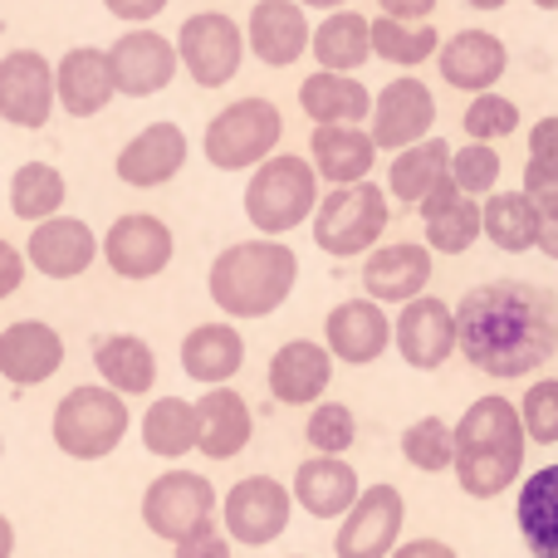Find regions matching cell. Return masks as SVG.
Here are the masks:
<instances>
[{
	"mask_svg": "<svg viewBox=\"0 0 558 558\" xmlns=\"http://www.w3.org/2000/svg\"><path fill=\"white\" fill-rule=\"evenodd\" d=\"M456 318V353L485 377L539 373L558 353V294L530 279H490L461 294L451 308Z\"/></svg>",
	"mask_w": 558,
	"mask_h": 558,
	"instance_id": "obj_1",
	"label": "cell"
},
{
	"mask_svg": "<svg viewBox=\"0 0 558 558\" xmlns=\"http://www.w3.org/2000/svg\"><path fill=\"white\" fill-rule=\"evenodd\" d=\"M524 441L520 412L510 397L490 392L475 397L465 416L451 426V471L471 500H495V495L514 490L524 481Z\"/></svg>",
	"mask_w": 558,
	"mask_h": 558,
	"instance_id": "obj_2",
	"label": "cell"
},
{
	"mask_svg": "<svg viewBox=\"0 0 558 558\" xmlns=\"http://www.w3.org/2000/svg\"><path fill=\"white\" fill-rule=\"evenodd\" d=\"M299 284V255L284 241H235L206 270L211 304L231 318H270Z\"/></svg>",
	"mask_w": 558,
	"mask_h": 558,
	"instance_id": "obj_3",
	"label": "cell"
},
{
	"mask_svg": "<svg viewBox=\"0 0 558 558\" xmlns=\"http://www.w3.org/2000/svg\"><path fill=\"white\" fill-rule=\"evenodd\" d=\"M318 177L308 167V157L299 153H275L255 167V177L245 182V216L265 241H279L294 226H304L318 206Z\"/></svg>",
	"mask_w": 558,
	"mask_h": 558,
	"instance_id": "obj_4",
	"label": "cell"
},
{
	"mask_svg": "<svg viewBox=\"0 0 558 558\" xmlns=\"http://www.w3.org/2000/svg\"><path fill=\"white\" fill-rule=\"evenodd\" d=\"M392 226V206L387 192L373 182H353V186H333L328 196H318L314 216H308V231L314 245L333 260H353V255L377 251V235Z\"/></svg>",
	"mask_w": 558,
	"mask_h": 558,
	"instance_id": "obj_5",
	"label": "cell"
},
{
	"mask_svg": "<svg viewBox=\"0 0 558 558\" xmlns=\"http://www.w3.org/2000/svg\"><path fill=\"white\" fill-rule=\"evenodd\" d=\"M128 426H133V412H128L123 397L88 383L59 397L49 432H54V446L69 461H104L123 446Z\"/></svg>",
	"mask_w": 558,
	"mask_h": 558,
	"instance_id": "obj_6",
	"label": "cell"
},
{
	"mask_svg": "<svg viewBox=\"0 0 558 558\" xmlns=\"http://www.w3.org/2000/svg\"><path fill=\"white\" fill-rule=\"evenodd\" d=\"M279 137H284V113H279L270 98L251 94V98H235L231 108H221L206 123L202 153L216 172H251L265 157H275Z\"/></svg>",
	"mask_w": 558,
	"mask_h": 558,
	"instance_id": "obj_7",
	"label": "cell"
},
{
	"mask_svg": "<svg viewBox=\"0 0 558 558\" xmlns=\"http://www.w3.org/2000/svg\"><path fill=\"white\" fill-rule=\"evenodd\" d=\"M172 49H177V64L192 74L196 88H226L241 74L245 29L231 15H221V10H196V15L182 20Z\"/></svg>",
	"mask_w": 558,
	"mask_h": 558,
	"instance_id": "obj_8",
	"label": "cell"
},
{
	"mask_svg": "<svg viewBox=\"0 0 558 558\" xmlns=\"http://www.w3.org/2000/svg\"><path fill=\"white\" fill-rule=\"evenodd\" d=\"M143 524L167 544L192 539L196 530L216 524V485L202 471H162L143 490Z\"/></svg>",
	"mask_w": 558,
	"mask_h": 558,
	"instance_id": "obj_9",
	"label": "cell"
},
{
	"mask_svg": "<svg viewBox=\"0 0 558 558\" xmlns=\"http://www.w3.org/2000/svg\"><path fill=\"white\" fill-rule=\"evenodd\" d=\"M289 514H294V500H289L284 481L245 475L221 500V524H226L221 534L231 544H245V549H265V544H275L289 530Z\"/></svg>",
	"mask_w": 558,
	"mask_h": 558,
	"instance_id": "obj_10",
	"label": "cell"
},
{
	"mask_svg": "<svg viewBox=\"0 0 558 558\" xmlns=\"http://www.w3.org/2000/svg\"><path fill=\"white\" fill-rule=\"evenodd\" d=\"M407 524V500L397 485L377 481L353 500V510L338 520L333 534V558H387L402 544Z\"/></svg>",
	"mask_w": 558,
	"mask_h": 558,
	"instance_id": "obj_11",
	"label": "cell"
},
{
	"mask_svg": "<svg viewBox=\"0 0 558 558\" xmlns=\"http://www.w3.org/2000/svg\"><path fill=\"white\" fill-rule=\"evenodd\" d=\"M172 255H177L172 226H167L162 216H153V211L118 216V221L108 226V235H104L108 270H113L118 279H133V284H143V279H157L167 265H172Z\"/></svg>",
	"mask_w": 558,
	"mask_h": 558,
	"instance_id": "obj_12",
	"label": "cell"
},
{
	"mask_svg": "<svg viewBox=\"0 0 558 558\" xmlns=\"http://www.w3.org/2000/svg\"><path fill=\"white\" fill-rule=\"evenodd\" d=\"M373 147L377 153H407V147L426 143L432 137V123H436V98L432 88L422 84L416 74H402L392 84L377 88L373 98Z\"/></svg>",
	"mask_w": 558,
	"mask_h": 558,
	"instance_id": "obj_13",
	"label": "cell"
},
{
	"mask_svg": "<svg viewBox=\"0 0 558 558\" xmlns=\"http://www.w3.org/2000/svg\"><path fill=\"white\" fill-rule=\"evenodd\" d=\"M392 348L416 373H436L441 363H451V353H456L451 299L422 294V299H412V304H402V314L392 318Z\"/></svg>",
	"mask_w": 558,
	"mask_h": 558,
	"instance_id": "obj_14",
	"label": "cell"
},
{
	"mask_svg": "<svg viewBox=\"0 0 558 558\" xmlns=\"http://www.w3.org/2000/svg\"><path fill=\"white\" fill-rule=\"evenodd\" d=\"M104 54H108L113 88L128 98H153L177 78V49H172V39L157 35V29H128Z\"/></svg>",
	"mask_w": 558,
	"mask_h": 558,
	"instance_id": "obj_15",
	"label": "cell"
},
{
	"mask_svg": "<svg viewBox=\"0 0 558 558\" xmlns=\"http://www.w3.org/2000/svg\"><path fill=\"white\" fill-rule=\"evenodd\" d=\"M54 113V64L39 49H10L0 59V118L10 128H45Z\"/></svg>",
	"mask_w": 558,
	"mask_h": 558,
	"instance_id": "obj_16",
	"label": "cell"
},
{
	"mask_svg": "<svg viewBox=\"0 0 558 558\" xmlns=\"http://www.w3.org/2000/svg\"><path fill=\"white\" fill-rule=\"evenodd\" d=\"M392 348V318L373 299H343L324 318V353L348 367H367Z\"/></svg>",
	"mask_w": 558,
	"mask_h": 558,
	"instance_id": "obj_17",
	"label": "cell"
},
{
	"mask_svg": "<svg viewBox=\"0 0 558 558\" xmlns=\"http://www.w3.org/2000/svg\"><path fill=\"white\" fill-rule=\"evenodd\" d=\"M436 64H441V78L461 94H495V84L510 69V49H505L500 35L490 29H456L451 39H441L436 49Z\"/></svg>",
	"mask_w": 558,
	"mask_h": 558,
	"instance_id": "obj_18",
	"label": "cell"
},
{
	"mask_svg": "<svg viewBox=\"0 0 558 558\" xmlns=\"http://www.w3.org/2000/svg\"><path fill=\"white\" fill-rule=\"evenodd\" d=\"M436 265H432V251L416 241H397V245H377L367 251V265H363V289L373 304H412V299L426 294L432 284Z\"/></svg>",
	"mask_w": 558,
	"mask_h": 558,
	"instance_id": "obj_19",
	"label": "cell"
},
{
	"mask_svg": "<svg viewBox=\"0 0 558 558\" xmlns=\"http://www.w3.org/2000/svg\"><path fill=\"white\" fill-rule=\"evenodd\" d=\"M98 260V235L78 216H49L29 231L25 265H35L45 279H78Z\"/></svg>",
	"mask_w": 558,
	"mask_h": 558,
	"instance_id": "obj_20",
	"label": "cell"
},
{
	"mask_svg": "<svg viewBox=\"0 0 558 558\" xmlns=\"http://www.w3.org/2000/svg\"><path fill=\"white\" fill-rule=\"evenodd\" d=\"M186 153H192V143H186V133L177 123H147L143 133L118 153L113 172H118V182L123 186L153 192V186H167L177 172H182Z\"/></svg>",
	"mask_w": 558,
	"mask_h": 558,
	"instance_id": "obj_21",
	"label": "cell"
},
{
	"mask_svg": "<svg viewBox=\"0 0 558 558\" xmlns=\"http://www.w3.org/2000/svg\"><path fill=\"white\" fill-rule=\"evenodd\" d=\"M196 451L206 461H235L255 436V416L235 387H206L196 397Z\"/></svg>",
	"mask_w": 558,
	"mask_h": 558,
	"instance_id": "obj_22",
	"label": "cell"
},
{
	"mask_svg": "<svg viewBox=\"0 0 558 558\" xmlns=\"http://www.w3.org/2000/svg\"><path fill=\"white\" fill-rule=\"evenodd\" d=\"M270 397L279 407H318L333 383V357L324 353V343H308V338H289L275 348L270 357Z\"/></svg>",
	"mask_w": 558,
	"mask_h": 558,
	"instance_id": "obj_23",
	"label": "cell"
},
{
	"mask_svg": "<svg viewBox=\"0 0 558 558\" xmlns=\"http://www.w3.org/2000/svg\"><path fill=\"white\" fill-rule=\"evenodd\" d=\"M308 20L294 0H255L251 20H245V49H251L260 64L289 69L308 54Z\"/></svg>",
	"mask_w": 558,
	"mask_h": 558,
	"instance_id": "obj_24",
	"label": "cell"
},
{
	"mask_svg": "<svg viewBox=\"0 0 558 558\" xmlns=\"http://www.w3.org/2000/svg\"><path fill=\"white\" fill-rule=\"evenodd\" d=\"M357 495H363V481H357V471L343 456H308L294 471L289 500H294L308 520H343Z\"/></svg>",
	"mask_w": 558,
	"mask_h": 558,
	"instance_id": "obj_25",
	"label": "cell"
},
{
	"mask_svg": "<svg viewBox=\"0 0 558 558\" xmlns=\"http://www.w3.org/2000/svg\"><path fill=\"white\" fill-rule=\"evenodd\" d=\"M64 367V338L39 318L0 328V377L15 387H39Z\"/></svg>",
	"mask_w": 558,
	"mask_h": 558,
	"instance_id": "obj_26",
	"label": "cell"
},
{
	"mask_svg": "<svg viewBox=\"0 0 558 558\" xmlns=\"http://www.w3.org/2000/svg\"><path fill=\"white\" fill-rule=\"evenodd\" d=\"M113 74H108V54L94 45L69 49L54 64V104L64 108L69 118H94L113 104Z\"/></svg>",
	"mask_w": 558,
	"mask_h": 558,
	"instance_id": "obj_27",
	"label": "cell"
},
{
	"mask_svg": "<svg viewBox=\"0 0 558 558\" xmlns=\"http://www.w3.org/2000/svg\"><path fill=\"white\" fill-rule=\"evenodd\" d=\"M299 108L314 118V128H363L373 113V94L357 74H314L299 84Z\"/></svg>",
	"mask_w": 558,
	"mask_h": 558,
	"instance_id": "obj_28",
	"label": "cell"
},
{
	"mask_svg": "<svg viewBox=\"0 0 558 558\" xmlns=\"http://www.w3.org/2000/svg\"><path fill=\"white\" fill-rule=\"evenodd\" d=\"M373 162H377V147L367 137V128H314V137H308V167L328 186L367 182Z\"/></svg>",
	"mask_w": 558,
	"mask_h": 558,
	"instance_id": "obj_29",
	"label": "cell"
},
{
	"mask_svg": "<svg viewBox=\"0 0 558 558\" xmlns=\"http://www.w3.org/2000/svg\"><path fill=\"white\" fill-rule=\"evenodd\" d=\"M422 231H426V251L436 255H465L481 241V202L461 196L451 182H441L422 206Z\"/></svg>",
	"mask_w": 558,
	"mask_h": 558,
	"instance_id": "obj_30",
	"label": "cell"
},
{
	"mask_svg": "<svg viewBox=\"0 0 558 558\" xmlns=\"http://www.w3.org/2000/svg\"><path fill=\"white\" fill-rule=\"evenodd\" d=\"M245 367V338L235 324H196L182 338V373L192 383L226 387Z\"/></svg>",
	"mask_w": 558,
	"mask_h": 558,
	"instance_id": "obj_31",
	"label": "cell"
},
{
	"mask_svg": "<svg viewBox=\"0 0 558 558\" xmlns=\"http://www.w3.org/2000/svg\"><path fill=\"white\" fill-rule=\"evenodd\" d=\"M94 367H98V377L108 383V392H118L123 402L157 387V353H153V343L137 338V333L98 338L94 343Z\"/></svg>",
	"mask_w": 558,
	"mask_h": 558,
	"instance_id": "obj_32",
	"label": "cell"
},
{
	"mask_svg": "<svg viewBox=\"0 0 558 558\" xmlns=\"http://www.w3.org/2000/svg\"><path fill=\"white\" fill-rule=\"evenodd\" d=\"M514 520H520V534L534 558H558V461L539 465V471H530V481H520Z\"/></svg>",
	"mask_w": 558,
	"mask_h": 558,
	"instance_id": "obj_33",
	"label": "cell"
},
{
	"mask_svg": "<svg viewBox=\"0 0 558 558\" xmlns=\"http://www.w3.org/2000/svg\"><path fill=\"white\" fill-rule=\"evenodd\" d=\"M308 54L318 59L324 74H353V69H363L373 59V49H367V15L333 10L324 25L308 29Z\"/></svg>",
	"mask_w": 558,
	"mask_h": 558,
	"instance_id": "obj_34",
	"label": "cell"
},
{
	"mask_svg": "<svg viewBox=\"0 0 558 558\" xmlns=\"http://www.w3.org/2000/svg\"><path fill=\"white\" fill-rule=\"evenodd\" d=\"M446 167H451V143L426 137V143H416V147H407V153L392 157V167H387V192L407 206H422L426 196L446 182Z\"/></svg>",
	"mask_w": 558,
	"mask_h": 558,
	"instance_id": "obj_35",
	"label": "cell"
},
{
	"mask_svg": "<svg viewBox=\"0 0 558 558\" xmlns=\"http://www.w3.org/2000/svg\"><path fill=\"white\" fill-rule=\"evenodd\" d=\"M481 235L505 255H524L534 251L539 235V211L530 206L524 192H490L481 202Z\"/></svg>",
	"mask_w": 558,
	"mask_h": 558,
	"instance_id": "obj_36",
	"label": "cell"
},
{
	"mask_svg": "<svg viewBox=\"0 0 558 558\" xmlns=\"http://www.w3.org/2000/svg\"><path fill=\"white\" fill-rule=\"evenodd\" d=\"M143 446L162 461H182L196 451V407L186 397H157L143 412Z\"/></svg>",
	"mask_w": 558,
	"mask_h": 558,
	"instance_id": "obj_37",
	"label": "cell"
},
{
	"mask_svg": "<svg viewBox=\"0 0 558 558\" xmlns=\"http://www.w3.org/2000/svg\"><path fill=\"white\" fill-rule=\"evenodd\" d=\"M367 49L397 69H416V64H426V59H436L441 29L436 25H397V20L377 15V20H367Z\"/></svg>",
	"mask_w": 558,
	"mask_h": 558,
	"instance_id": "obj_38",
	"label": "cell"
},
{
	"mask_svg": "<svg viewBox=\"0 0 558 558\" xmlns=\"http://www.w3.org/2000/svg\"><path fill=\"white\" fill-rule=\"evenodd\" d=\"M69 186H64V172L49 162H25L15 177H10V211L20 216V221H49V216H59V206H64Z\"/></svg>",
	"mask_w": 558,
	"mask_h": 558,
	"instance_id": "obj_39",
	"label": "cell"
},
{
	"mask_svg": "<svg viewBox=\"0 0 558 558\" xmlns=\"http://www.w3.org/2000/svg\"><path fill=\"white\" fill-rule=\"evenodd\" d=\"M500 172H505V162H500V153L495 147H485V143H465V147H456L451 153V167H446V182L456 186L461 196H490L495 186H500Z\"/></svg>",
	"mask_w": 558,
	"mask_h": 558,
	"instance_id": "obj_40",
	"label": "cell"
},
{
	"mask_svg": "<svg viewBox=\"0 0 558 558\" xmlns=\"http://www.w3.org/2000/svg\"><path fill=\"white\" fill-rule=\"evenodd\" d=\"M402 461L412 471H426V475H441L451 471V426L441 416H422L402 432Z\"/></svg>",
	"mask_w": 558,
	"mask_h": 558,
	"instance_id": "obj_41",
	"label": "cell"
},
{
	"mask_svg": "<svg viewBox=\"0 0 558 558\" xmlns=\"http://www.w3.org/2000/svg\"><path fill=\"white\" fill-rule=\"evenodd\" d=\"M304 441L314 446V456H343L348 446L357 441V416H353V407H343V402H318V407H308Z\"/></svg>",
	"mask_w": 558,
	"mask_h": 558,
	"instance_id": "obj_42",
	"label": "cell"
},
{
	"mask_svg": "<svg viewBox=\"0 0 558 558\" xmlns=\"http://www.w3.org/2000/svg\"><path fill=\"white\" fill-rule=\"evenodd\" d=\"M514 412H520V432L530 446H558V377L530 383Z\"/></svg>",
	"mask_w": 558,
	"mask_h": 558,
	"instance_id": "obj_43",
	"label": "cell"
},
{
	"mask_svg": "<svg viewBox=\"0 0 558 558\" xmlns=\"http://www.w3.org/2000/svg\"><path fill=\"white\" fill-rule=\"evenodd\" d=\"M461 128L471 143H500V137H510L514 128H520V104L505 94H475L471 108L461 113Z\"/></svg>",
	"mask_w": 558,
	"mask_h": 558,
	"instance_id": "obj_44",
	"label": "cell"
},
{
	"mask_svg": "<svg viewBox=\"0 0 558 558\" xmlns=\"http://www.w3.org/2000/svg\"><path fill=\"white\" fill-rule=\"evenodd\" d=\"M524 196H530L534 211H558V167H539V162H524Z\"/></svg>",
	"mask_w": 558,
	"mask_h": 558,
	"instance_id": "obj_45",
	"label": "cell"
},
{
	"mask_svg": "<svg viewBox=\"0 0 558 558\" xmlns=\"http://www.w3.org/2000/svg\"><path fill=\"white\" fill-rule=\"evenodd\" d=\"M172 554L177 558H231V539H226L216 524H206V530H196L192 539L172 544Z\"/></svg>",
	"mask_w": 558,
	"mask_h": 558,
	"instance_id": "obj_46",
	"label": "cell"
},
{
	"mask_svg": "<svg viewBox=\"0 0 558 558\" xmlns=\"http://www.w3.org/2000/svg\"><path fill=\"white\" fill-rule=\"evenodd\" d=\"M530 162L558 167V113L554 118H539V123L530 128Z\"/></svg>",
	"mask_w": 558,
	"mask_h": 558,
	"instance_id": "obj_47",
	"label": "cell"
},
{
	"mask_svg": "<svg viewBox=\"0 0 558 558\" xmlns=\"http://www.w3.org/2000/svg\"><path fill=\"white\" fill-rule=\"evenodd\" d=\"M167 5H172V0H104L108 15L128 20V25H147V20H157Z\"/></svg>",
	"mask_w": 558,
	"mask_h": 558,
	"instance_id": "obj_48",
	"label": "cell"
},
{
	"mask_svg": "<svg viewBox=\"0 0 558 558\" xmlns=\"http://www.w3.org/2000/svg\"><path fill=\"white\" fill-rule=\"evenodd\" d=\"M383 5V20H397V25H426L436 10V0H377Z\"/></svg>",
	"mask_w": 558,
	"mask_h": 558,
	"instance_id": "obj_49",
	"label": "cell"
},
{
	"mask_svg": "<svg viewBox=\"0 0 558 558\" xmlns=\"http://www.w3.org/2000/svg\"><path fill=\"white\" fill-rule=\"evenodd\" d=\"M25 270H29L25 255H20L10 241H0V299H10L20 284H25Z\"/></svg>",
	"mask_w": 558,
	"mask_h": 558,
	"instance_id": "obj_50",
	"label": "cell"
},
{
	"mask_svg": "<svg viewBox=\"0 0 558 558\" xmlns=\"http://www.w3.org/2000/svg\"><path fill=\"white\" fill-rule=\"evenodd\" d=\"M387 558H461V554L441 539H402Z\"/></svg>",
	"mask_w": 558,
	"mask_h": 558,
	"instance_id": "obj_51",
	"label": "cell"
},
{
	"mask_svg": "<svg viewBox=\"0 0 558 558\" xmlns=\"http://www.w3.org/2000/svg\"><path fill=\"white\" fill-rule=\"evenodd\" d=\"M534 251H544L549 260L558 265V211H544L539 216V235H534Z\"/></svg>",
	"mask_w": 558,
	"mask_h": 558,
	"instance_id": "obj_52",
	"label": "cell"
},
{
	"mask_svg": "<svg viewBox=\"0 0 558 558\" xmlns=\"http://www.w3.org/2000/svg\"><path fill=\"white\" fill-rule=\"evenodd\" d=\"M10 554H15V524L0 514V558H10Z\"/></svg>",
	"mask_w": 558,
	"mask_h": 558,
	"instance_id": "obj_53",
	"label": "cell"
},
{
	"mask_svg": "<svg viewBox=\"0 0 558 558\" xmlns=\"http://www.w3.org/2000/svg\"><path fill=\"white\" fill-rule=\"evenodd\" d=\"M299 10H328V15H333V10H343L348 0H294Z\"/></svg>",
	"mask_w": 558,
	"mask_h": 558,
	"instance_id": "obj_54",
	"label": "cell"
},
{
	"mask_svg": "<svg viewBox=\"0 0 558 558\" xmlns=\"http://www.w3.org/2000/svg\"><path fill=\"white\" fill-rule=\"evenodd\" d=\"M465 5H471V10H505L510 0H465Z\"/></svg>",
	"mask_w": 558,
	"mask_h": 558,
	"instance_id": "obj_55",
	"label": "cell"
},
{
	"mask_svg": "<svg viewBox=\"0 0 558 558\" xmlns=\"http://www.w3.org/2000/svg\"><path fill=\"white\" fill-rule=\"evenodd\" d=\"M530 5H539V10H558V0H530Z\"/></svg>",
	"mask_w": 558,
	"mask_h": 558,
	"instance_id": "obj_56",
	"label": "cell"
},
{
	"mask_svg": "<svg viewBox=\"0 0 558 558\" xmlns=\"http://www.w3.org/2000/svg\"><path fill=\"white\" fill-rule=\"evenodd\" d=\"M0 456H5V441H0Z\"/></svg>",
	"mask_w": 558,
	"mask_h": 558,
	"instance_id": "obj_57",
	"label": "cell"
}]
</instances>
